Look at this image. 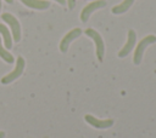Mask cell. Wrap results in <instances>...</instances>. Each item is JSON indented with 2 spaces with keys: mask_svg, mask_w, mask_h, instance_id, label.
Returning <instances> with one entry per match:
<instances>
[{
  "mask_svg": "<svg viewBox=\"0 0 156 138\" xmlns=\"http://www.w3.org/2000/svg\"><path fill=\"white\" fill-rule=\"evenodd\" d=\"M154 42H156V36H155V35H146L145 38H143V39L139 41V44H138L136 47H135L134 54H133V62H134V64L138 65V64L141 63V61H143V54H144L145 48H146L149 45L154 44Z\"/></svg>",
  "mask_w": 156,
  "mask_h": 138,
  "instance_id": "cell-1",
  "label": "cell"
},
{
  "mask_svg": "<svg viewBox=\"0 0 156 138\" xmlns=\"http://www.w3.org/2000/svg\"><path fill=\"white\" fill-rule=\"evenodd\" d=\"M1 19L10 25L13 40H15V42H18L21 40V25H20V22L17 21V18L9 12H4L1 15Z\"/></svg>",
  "mask_w": 156,
  "mask_h": 138,
  "instance_id": "cell-2",
  "label": "cell"
},
{
  "mask_svg": "<svg viewBox=\"0 0 156 138\" xmlns=\"http://www.w3.org/2000/svg\"><path fill=\"white\" fill-rule=\"evenodd\" d=\"M89 38L93 39V41L95 42V47H96V56H98V59L100 62H102V58H104V53H105V45H104V40H102V36L93 28H88L85 29L84 31Z\"/></svg>",
  "mask_w": 156,
  "mask_h": 138,
  "instance_id": "cell-3",
  "label": "cell"
},
{
  "mask_svg": "<svg viewBox=\"0 0 156 138\" xmlns=\"http://www.w3.org/2000/svg\"><path fill=\"white\" fill-rule=\"evenodd\" d=\"M24 65H26V63H24V59H23L21 56H20V57H17V61H16V65H15V69H13L11 73H9L7 75H5V76L1 79V84H4V85H7V84L12 82L13 80H16L17 77H20V76L22 75L23 70H24Z\"/></svg>",
  "mask_w": 156,
  "mask_h": 138,
  "instance_id": "cell-4",
  "label": "cell"
},
{
  "mask_svg": "<svg viewBox=\"0 0 156 138\" xmlns=\"http://www.w3.org/2000/svg\"><path fill=\"white\" fill-rule=\"evenodd\" d=\"M106 6V1L105 0H95L90 4H88L87 6L83 7L82 12H80V21L82 22H87L90 17V15L95 11V10H99V8H102Z\"/></svg>",
  "mask_w": 156,
  "mask_h": 138,
  "instance_id": "cell-5",
  "label": "cell"
},
{
  "mask_svg": "<svg viewBox=\"0 0 156 138\" xmlns=\"http://www.w3.org/2000/svg\"><path fill=\"white\" fill-rule=\"evenodd\" d=\"M80 34H82V29H80V28H74V29L69 30V31L62 38V40H61V42H60V51L63 52V53L67 52L69 44H71L74 39H77Z\"/></svg>",
  "mask_w": 156,
  "mask_h": 138,
  "instance_id": "cell-6",
  "label": "cell"
},
{
  "mask_svg": "<svg viewBox=\"0 0 156 138\" xmlns=\"http://www.w3.org/2000/svg\"><path fill=\"white\" fill-rule=\"evenodd\" d=\"M135 41H136V34L133 29H129L128 30V39H127V42L124 44V46L122 47V50L118 52V57L119 58H123L126 56H128L130 53V51L133 50L134 45H135Z\"/></svg>",
  "mask_w": 156,
  "mask_h": 138,
  "instance_id": "cell-7",
  "label": "cell"
},
{
  "mask_svg": "<svg viewBox=\"0 0 156 138\" xmlns=\"http://www.w3.org/2000/svg\"><path fill=\"white\" fill-rule=\"evenodd\" d=\"M84 119L88 123H90L95 128H107L113 125V120H111V119H98L90 114H87L84 116Z\"/></svg>",
  "mask_w": 156,
  "mask_h": 138,
  "instance_id": "cell-8",
  "label": "cell"
},
{
  "mask_svg": "<svg viewBox=\"0 0 156 138\" xmlns=\"http://www.w3.org/2000/svg\"><path fill=\"white\" fill-rule=\"evenodd\" d=\"M21 2L34 10H45L50 6V2L45 0H21Z\"/></svg>",
  "mask_w": 156,
  "mask_h": 138,
  "instance_id": "cell-9",
  "label": "cell"
},
{
  "mask_svg": "<svg viewBox=\"0 0 156 138\" xmlns=\"http://www.w3.org/2000/svg\"><path fill=\"white\" fill-rule=\"evenodd\" d=\"M133 2H134V0H123L121 4H118V5L113 6L111 11H112V13H115V15L124 13L126 11H128V10H129V7L133 5Z\"/></svg>",
  "mask_w": 156,
  "mask_h": 138,
  "instance_id": "cell-10",
  "label": "cell"
},
{
  "mask_svg": "<svg viewBox=\"0 0 156 138\" xmlns=\"http://www.w3.org/2000/svg\"><path fill=\"white\" fill-rule=\"evenodd\" d=\"M0 34L2 35L4 44H5V48L10 50V48L12 47V38H11V35H10L9 29H7L2 23H0Z\"/></svg>",
  "mask_w": 156,
  "mask_h": 138,
  "instance_id": "cell-11",
  "label": "cell"
},
{
  "mask_svg": "<svg viewBox=\"0 0 156 138\" xmlns=\"http://www.w3.org/2000/svg\"><path fill=\"white\" fill-rule=\"evenodd\" d=\"M0 57H1L5 62H7V63H13V62H15L13 56L4 48V46H2V41H1V38H0Z\"/></svg>",
  "mask_w": 156,
  "mask_h": 138,
  "instance_id": "cell-12",
  "label": "cell"
},
{
  "mask_svg": "<svg viewBox=\"0 0 156 138\" xmlns=\"http://www.w3.org/2000/svg\"><path fill=\"white\" fill-rule=\"evenodd\" d=\"M67 4H68V8L73 10L74 6H76V0H67Z\"/></svg>",
  "mask_w": 156,
  "mask_h": 138,
  "instance_id": "cell-13",
  "label": "cell"
},
{
  "mask_svg": "<svg viewBox=\"0 0 156 138\" xmlns=\"http://www.w3.org/2000/svg\"><path fill=\"white\" fill-rule=\"evenodd\" d=\"M55 1H57V2L61 4V5H65V2H66V0H55Z\"/></svg>",
  "mask_w": 156,
  "mask_h": 138,
  "instance_id": "cell-14",
  "label": "cell"
},
{
  "mask_svg": "<svg viewBox=\"0 0 156 138\" xmlns=\"http://www.w3.org/2000/svg\"><path fill=\"white\" fill-rule=\"evenodd\" d=\"M4 137H5V133H4V132H1V131H0V138H4Z\"/></svg>",
  "mask_w": 156,
  "mask_h": 138,
  "instance_id": "cell-15",
  "label": "cell"
},
{
  "mask_svg": "<svg viewBox=\"0 0 156 138\" xmlns=\"http://www.w3.org/2000/svg\"><path fill=\"white\" fill-rule=\"evenodd\" d=\"M5 2H7V4H12L13 0H5Z\"/></svg>",
  "mask_w": 156,
  "mask_h": 138,
  "instance_id": "cell-16",
  "label": "cell"
},
{
  "mask_svg": "<svg viewBox=\"0 0 156 138\" xmlns=\"http://www.w3.org/2000/svg\"><path fill=\"white\" fill-rule=\"evenodd\" d=\"M0 10H1V0H0Z\"/></svg>",
  "mask_w": 156,
  "mask_h": 138,
  "instance_id": "cell-17",
  "label": "cell"
}]
</instances>
